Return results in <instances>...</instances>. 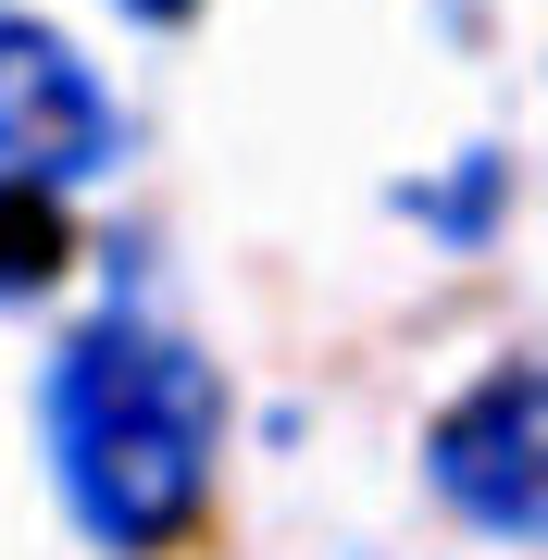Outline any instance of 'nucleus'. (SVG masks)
Returning a JSON list of instances; mask_svg holds the SVG:
<instances>
[{"instance_id": "1", "label": "nucleus", "mask_w": 548, "mask_h": 560, "mask_svg": "<svg viewBox=\"0 0 548 560\" xmlns=\"http://www.w3.org/2000/svg\"><path fill=\"white\" fill-rule=\"evenodd\" d=\"M38 423H50V486L62 511L88 523L101 548L150 560L175 548L212 499V460H224V374L175 324L150 312H101L50 349L38 374Z\"/></svg>"}, {"instance_id": "2", "label": "nucleus", "mask_w": 548, "mask_h": 560, "mask_svg": "<svg viewBox=\"0 0 548 560\" xmlns=\"http://www.w3.org/2000/svg\"><path fill=\"white\" fill-rule=\"evenodd\" d=\"M424 474H436V499L462 523L548 548V349H511L499 374H474L462 399L436 411Z\"/></svg>"}, {"instance_id": "3", "label": "nucleus", "mask_w": 548, "mask_h": 560, "mask_svg": "<svg viewBox=\"0 0 548 560\" xmlns=\"http://www.w3.org/2000/svg\"><path fill=\"white\" fill-rule=\"evenodd\" d=\"M125 162V113L88 75L62 25H0V175L25 187H88Z\"/></svg>"}, {"instance_id": "4", "label": "nucleus", "mask_w": 548, "mask_h": 560, "mask_svg": "<svg viewBox=\"0 0 548 560\" xmlns=\"http://www.w3.org/2000/svg\"><path fill=\"white\" fill-rule=\"evenodd\" d=\"M62 187H25V175H0V300H38V287L62 275Z\"/></svg>"}, {"instance_id": "5", "label": "nucleus", "mask_w": 548, "mask_h": 560, "mask_svg": "<svg viewBox=\"0 0 548 560\" xmlns=\"http://www.w3.org/2000/svg\"><path fill=\"white\" fill-rule=\"evenodd\" d=\"M411 212L436 224L448 249H474L499 224V150H462V175H436V187H411Z\"/></svg>"}]
</instances>
